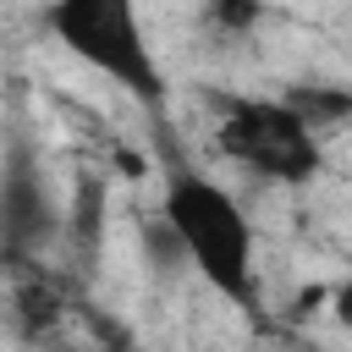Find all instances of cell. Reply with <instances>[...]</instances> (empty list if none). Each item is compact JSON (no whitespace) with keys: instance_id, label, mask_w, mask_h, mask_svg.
<instances>
[{"instance_id":"cell-1","label":"cell","mask_w":352,"mask_h":352,"mask_svg":"<svg viewBox=\"0 0 352 352\" xmlns=\"http://www.w3.org/2000/svg\"><path fill=\"white\" fill-rule=\"evenodd\" d=\"M165 220L176 226L187 264L236 308H258V280H253V226L242 204L214 187L198 170H176L165 182Z\"/></svg>"},{"instance_id":"cell-2","label":"cell","mask_w":352,"mask_h":352,"mask_svg":"<svg viewBox=\"0 0 352 352\" xmlns=\"http://www.w3.org/2000/svg\"><path fill=\"white\" fill-rule=\"evenodd\" d=\"M44 28L94 72H104L110 82H121L132 99H143L148 110L165 104V77L160 60L148 50L138 0H50Z\"/></svg>"},{"instance_id":"cell-3","label":"cell","mask_w":352,"mask_h":352,"mask_svg":"<svg viewBox=\"0 0 352 352\" xmlns=\"http://www.w3.org/2000/svg\"><path fill=\"white\" fill-rule=\"evenodd\" d=\"M220 154L270 182H314L324 154L319 132L286 99H226L220 110Z\"/></svg>"},{"instance_id":"cell-4","label":"cell","mask_w":352,"mask_h":352,"mask_svg":"<svg viewBox=\"0 0 352 352\" xmlns=\"http://www.w3.org/2000/svg\"><path fill=\"white\" fill-rule=\"evenodd\" d=\"M55 231H60L55 192H50L38 160L28 154V143H11V154L0 165V242L11 253H38Z\"/></svg>"},{"instance_id":"cell-5","label":"cell","mask_w":352,"mask_h":352,"mask_svg":"<svg viewBox=\"0 0 352 352\" xmlns=\"http://www.w3.org/2000/svg\"><path fill=\"white\" fill-rule=\"evenodd\" d=\"M286 104H292V110H297L319 138H324L341 116H352V94H330V88H292V94H286Z\"/></svg>"},{"instance_id":"cell-6","label":"cell","mask_w":352,"mask_h":352,"mask_svg":"<svg viewBox=\"0 0 352 352\" xmlns=\"http://www.w3.org/2000/svg\"><path fill=\"white\" fill-rule=\"evenodd\" d=\"M143 248H148V264H154V270H182V264H187V248H182L176 226L165 220V209L143 220Z\"/></svg>"},{"instance_id":"cell-7","label":"cell","mask_w":352,"mask_h":352,"mask_svg":"<svg viewBox=\"0 0 352 352\" xmlns=\"http://www.w3.org/2000/svg\"><path fill=\"white\" fill-rule=\"evenodd\" d=\"M336 319H341V324L352 330V280H346V286L336 292Z\"/></svg>"}]
</instances>
